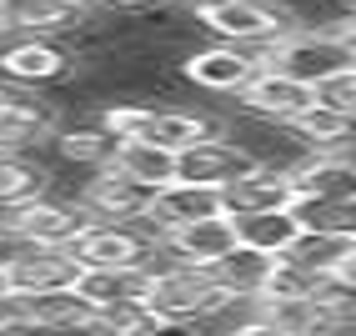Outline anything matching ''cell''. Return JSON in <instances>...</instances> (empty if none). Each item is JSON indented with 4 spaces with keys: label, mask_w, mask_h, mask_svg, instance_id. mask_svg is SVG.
I'll return each mask as SVG.
<instances>
[{
    "label": "cell",
    "mask_w": 356,
    "mask_h": 336,
    "mask_svg": "<svg viewBox=\"0 0 356 336\" xmlns=\"http://www.w3.org/2000/svg\"><path fill=\"white\" fill-rule=\"evenodd\" d=\"M301 231H321V236H337V241L356 246V196L341 201H291Z\"/></svg>",
    "instance_id": "obj_24"
},
{
    "label": "cell",
    "mask_w": 356,
    "mask_h": 336,
    "mask_svg": "<svg viewBox=\"0 0 356 336\" xmlns=\"http://www.w3.org/2000/svg\"><path fill=\"white\" fill-rule=\"evenodd\" d=\"M181 6H201V0H181Z\"/></svg>",
    "instance_id": "obj_34"
},
{
    "label": "cell",
    "mask_w": 356,
    "mask_h": 336,
    "mask_svg": "<svg viewBox=\"0 0 356 336\" xmlns=\"http://www.w3.org/2000/svg\"><path fill=\"white\" fill-rule=\"evenodd\" d=\"M45 181H51V171H45L35 156H0V211L40 196Z\"/></svg>",
    "instance_id": "obj_25"
},
{
    "label": "cell",
    "mask_w": 356,
    "mask_h": 336,
    "mask_svg": "<svg viewBox=\"0 0 356 336\" xmlns=\"http://www.w3.org/2000/svg\"><path fill=\"white\" fill-rule=\"evenodd\" d=\"M26 317H31V331L40 336H81L96 326V311H90L76 291H45V296H26Z\"/></svg>",
    "instance_id": "obj_19"
},
{
    "label": "cell",
    "mask_w": 356,
    "mask_h": 336,
    "mask_svg": "<svg viewBox=\"0 0 356 336\" xmlns=\"http://www.w3.org/2000/svg\"><path fill=\"white\" fill-rule=\"evenodd\" d=\"M31 317H26V296L15 291H0V336H26Z\"/></svg>",
    "instance_id": "obj_28"
},
{
    "label": "cell",
    "mask_w": 356,
    "mask_h": 336,
    "mask_svg": "<svg viewBox=\"0 0 356 336\" xmlns=\"http://www.w3.org/2000/svg\"><path fill=\"white\" fill-rule=\"evenodd\" d=\"M236 241L261 251V256H286L301 241V221L296 211H256V216H236Z\"/></svg>",
    "instance_id": "obj_20"
},
{
    "label": "cell",
    "mask_w": 356,
    "mask_h": 336,
    "mask_svg": "<svg viewBox=\"0 0 356 336\" xmlns=\"http://www.w3.org/2000/svg\"><path fill=\"white\" fill-rule=\"evenodd\" d=\"M81 261L70 256V246H35L26 261H15L6 271V286L15 296H45V291H65L76 286Z\"/></svg>",
    "instance_id": "obj_14"
},
{
    "label": "cell",
    "mask_w": 356,
    "mask_h": 336,
    "mask_svg": "<svg viewBox=\"0 0 356 336\" xmlns=\"http://www.w3.org/2000/svg\"><path fill=\"white\" fill-rule=\"evenodd\" d=\"M236 246H241V241H236V221H231V216H206V221L161 231V251L171 261H181V266H196V271L221 266Z\"/></svg>",
    "instance_id": "obj_9"
},
{
    "label": "cell",
    "mask_w": 356,
    "mask_h": 336,
    "mask_svg": "<svg viewBox=\"0 0 356 336\" xmlns=\"http://www.w3.org/2000/svg\"><path fill=\"white\" fill-rule=\"evenodd\" d=\"M341 6H346V10H351V15H356V0H341Z\"/></svg>",
    "instance_id": "obj_33"
},
{
    "label": "cell",
    "mask_w": 356,
    "mask_h": 336,
    "mask_svg": "<svg viewBox=\"0 0 356 336\" xmlns=\"http://www.w3.org/2000/svg\"><path fill=\"white\" fill-rule=\"evenodd\" d=\"M76 56L60 35H6L0 40V81L26 86V90H45L70 81Z\"/></svg>",
    "instance_id": "obj_6"
},
{
    "label": "cell",
    "mask_w": 356,
    "mask_h": 336,
    "mask_svg": "<svg viewBox=\"0 0 356 336\" xmlns=\"http://www.w3.org/2000/svg\"><path fill=\"white\" fill-rule=\"evenodd\" d=\"M90 10L70 0H0V40L6 35H70Z\"/></svg>",
    "instance_id": "obj_13"
},
{
    "label": "cell",
    "mask_w": 356,
    "mask_h": 336,
    "mask_svg": "<svg viewBox=\"0 0 356 336\" xmlns=\"http://www.w3.org/2000/svg\"><path fill=\"white\" fill-rule=\"evenodd\" d=\"M312 106H316V90L312 86L281 76V70H266V65L251 76V86L241 95H236V111L256 115V121H271V126H291L296 115L312 111Z\"/></svg>",
    "instance_id": "obj_10"
},
{
    "label": "cell",
    "mask_w": 356,
    "mask_h": 336,
    "mask_svg": "<svg viewBox=\"0 0 356 336\" xmlns=\"http://www.w3.org/2000/svg\"><path fill=\"white\" fill-rule=\"evenodd\" d=\"M115 171H126L136 176L140 186H165V181H176V151H165L156 146V141H115V156H111Z\"/></svg>",
    "instance_id": "obj_23"
},
{
    "label": "cell",
    "mask_w": 356,
    "mask_h": 336,
    "mask_svg": "<svg viewBox=\"0 0 356 336\" xmlns=\"http://www.w3.org/2000/svg\"><path fill=\"white\" fill-rule=\"evenodd\" d=\"M291 186H296V201H341V196H356V151L301 156L291 166Z\"/></svg>",
    "instance_id": "obj_15"
},
{
    "label": "cell",
    "mask_w": 356,
    "mask_h": 336,
    "mask_svg": "<svg viewBox=\"0 0 356 336\" xmlns=\"http://www.w3.org/2000/svg\"><path fill=\"white\" fill-rule=\"evenodd\" d=\"M351 256V241H337V236H321V231H301V241L286 251V261L306 266L312 276H337Z\"/></svg>",
    "instance_id": "obj_26"
},
{
    "label": "cell",
    "mask_w": 356,
    "mask_h": 336,
    "mask_svg": "<svg viewBox=\"0 0 356 336\" xmlns=\"http://www.w3.org/2000/svg\"><path fill=\"white\" fill-rule=\"evenodd\" d=\"M256 70H261V56L246 51V45H226V40H196L176 61V76L186 86H196L201 95H221V101H236Z\"/></svg>",
    "instance_id": "obj_4"
},
{
    "label": "cell",
    "mask_w": 356,
    "mask_h": 336,
    "mask_svg": "<svg viewBox=\"0 0 356 336\" xmlns=\"http://www.w3.org/2000/svg\"><path fill=\"white\" fill-rule=\"evenodd\" d=\"M251 156L236 146L231 136H216V141H201V146H191V151H181L176 156V176L181 181H201V186H231L236 176H246L251 171Z\"/></svg>",
    "instance_id": "obj_16"
},
{
    "label": "cell",
    "mask_w": 356,
    "mask_h": 336,
    "mask_svg": "<svg viewBox=\"0 0 356 336\" xmlns=\"http://www.w3.org/2000/svg\"><path fill=\"white\" fill-rule=\"evenodd\" d=\"M146 336H206L201 321H165V317H151V331Z\"/></svg>",
    "instance_id": "obj_29"
},
{
    "label": "cell",
    "mask_w": 356,
    "mask_h": 336,
    "mask_svg": "<svg viewBox=\"0 0 356 336\" xmlns=\"http://www.w3.org/2000/svg\"><path fill=\"white\" fill-rule=\"evenodd\" d=\"M101 10H121V15H140V10H151V6H165V0H96Z\"/></svg>",
    "instance_id": "obj_30"
},
{
    "label": "cell",
    "mask_w": 356,
    "mask_h": 336,
    "mask_svg": "<svg viewBox=\"0 0 356 336\" xmlns=\"http://www.w3.org/2000/svg\"><path fill=\"white\" fill-rule=\"evenodd\" d=\"M140 306L151 317H165V321H211L231 306V296L221 291L211 271H196V266H181L165 251H156L146 266H140Z\"/></svg>",
    "instance_id": "obj_1"
},
{
    "label": "cell",
    "mask_w": 356,
    "mask_h": 336,
    "mask_svg": "<svg viewBox=\"0 0 356 336\" xmlns=\"http://www.w3.org/2000/svg\"><path fill=\"white\" fill-rule=\"evenodd\" d=\"M196 20V31L206 40H226V45H246L261 51L276 35H286V6L276 0H201V6H186Z\"/></svg>",
    "instance_id": "obj_3"
},
{
    "label": "cell",
    "mask_w": 356,
    "mask_h": 336,
    "mask_svg": "<svg viewBox=\"0 0 356 336\" xmlns=\"http://www.w3.org/2000/svg\"><path fill=\"white\" fill-rule=\"evenodd\" d=\"M341 276H346V281L356 286V246H351V256H346V266H341Z\"/></svg>",
    "instance_id": "obj_32"
},
{
    "label": "cell",
    "mask_w": 356,
    "mask_h": 336,
    "mask_svg": "<svg viewBox=\"0 0 356 336\" xmlns=\"http://www.w3.org/2000/svg\"><path fill=\"white\" fill-rule=\"evenodd\" d=\"M256 56L266 70H281V76H291L312 90H321L326 81H337L341 70L356 65V56L346 51V40L337 31H286L271 45H261Z\"/></svg>",
    "instance_id": "obj_2"
},
{
    "label": "cell",
    "mask_w": 356,
    "mask_h": 336,
    "mask_svg": "<svg viewBox=\"0 0 356 336\" xmlns=\"http://www.w3.org/2000/svg\"><path fill=\"white\" fill-rule=\"evenodd\" d=\"M156 206V186H140L136 176L101 166L81 181V211L90 221H121V226H146Z\"/></svg>",
    "instance_id": "obj_7"
},
{
    "label": "cell",
    "mask_w": 356,
    "mask_h": 336,
    "mask_svg": "<svg viewBox=\"0 0 356 336\" xmlns=\"http://www.w3.org/2000/svg\"><path fill=\"white\" fill-rule=\"evenodd\" d=\"M51 151L65 171H81V176H90V171H101V166H111V156H115V136L96 121V111H86V115H60V126H56V136H51Z\"/></svg>",
    "instance_id": "obj_11"
},
{
    "label": "cell",
    "mask_w": 356,
    "mask_h": 336,
    "mask_svg": "<svg viewBox=\"0 0 356 336\" xmlns=\"http://www.w3.org/2000/svg\"><path fill=\"white\" fill-rule=\"evenodd\" d=\"M316 101H321V106H331V111H341V115H351V121H356V65H351V70H341L337 81H326V86L316 90Z\"/></svg>",
    "instance_id": "obj_27"
},
{
    "label": "cell",
    "mask_w": 356,
    "mask_h": 336,
    "mask_svg": "<svg viewBox=\"0 0 356 336\" xmlns=\"http://www.w3.org/2000/svg\"><path fill=\"white\" fill-rule=\"evenodd\" d=\"M337 35H341V40H346V51H351V56H356V15H346V26H341V31H337Z\"/></svg>",
    "instance_id": "obj_31"
},
{
    "label": "cell",
    "mask_w": 356,
    "mask_h": 336,
    "mask_svg": "<svg viewBox=\"0 0 356 336\" xmlns=\"http://www.w3.org/2000/svg\"><path fill=\"white\" fill-rule=\"evenodd\" d=\"M0 216H6L31 246H70L90 226V216L81 211V201H65V196H56V191H40V196L20 201V206L0 211Z\"/></svg>",
    "instance_id": "obj_8"
},
{
    "label": "cell",
    "mask_w": 356,
    "mask_h": 336,
    "mask_svg": "<svg viewBox=\"0 0 356 336\" xmlns=\"http://www.w3.org/2000/svg\"><path fill=\"white\" fill-rule=\"evenodd\" d=\"M206 216H226L216 186H201V181H181L176 176V181H165L156 191V206H151V226L156 231L191 226V221H206Z\"/></svg>",
    "instance_id": "obj_17"
},
{
    "label": "cell",
    "mask_w": 356,
    "mask_h": 336,
    "mask_svg": "<svg viewBox=\"0 0 356 336\" xmlns=\"http://www.w3.org/2000/svg\"><path fill=\"white\" fill-rule=\"evenodd\" d=\"M161 251V231L146 226H121V221H90L76 241L70 256L81 266H101V271H140L146 261Z\"/></svg>",
    "instance_id": "obj_5"
},
{
    "label": "cell",
    "mask_w": 356,
    "mask_h": 336,
    "mask_svg": "<svg viewBox=\"0 0 356 336\" xmlns=\"http://www.w3.org/2000/svg\"><path fill=\"white\" fill-rule=\"evenodd\" d=\"M291 201H296V186H291V171H281V166H251L246 176L221 186V211L231 221L256 211H286Z\"/></svg>",
    "instance_id": "obj_12"
},
{
    "label": "cell",
    "mask_w": 356,
    "mask_h": 336,
    "mask_svg": "<svg viewBox=\"0 0 356 336\" xmlns=\"http://www.w3.org/2000/svg\"><path fill=\"white\" fill-rule=\"evenodd\" d=\"M296 141H301V151L306 156H337V151H356V121L341 111H331V106H312V111H301L296 121L286 126Z\"/></svg>",
    "instance_id": "obj_18"
},
{
    "label": "cell",
    "mask_w": 356,
    "mask_h": 336,
    "mask_svg": "<svg viewBox=\"0 0 356 336\" xmlns=\"http://www.w3.org/2000/svg\"><path fill=\"white\" fill-rule=\"evenodd\" d=\"M271 266H276V256H261V251H251V246H236L221 266H211V281H216L231 301H261Z\"/></svg>",
    "instance_id": "obj_21"
},
{
    "label": "cell",
    "mask_w": 356,
    "mask_h": 336,
    "mask_svg": "<svg viewBox=\"0 0 356 336\" xmlns=\"http://www.w3.org/2000/svg\"><path fill=\"white\" fill-rule=\"evenodd\" d=\"M90 311H115V306H131L140 301V271H101V266H81L76 286H70Z\"/></svg>",
    "instance_id": "obj_22"
},
{
    "label": "cell",
    "mask_w": 356,
    "mask_h": 336,
    "mask_svg": "<svg viewBox=\"0 0 356 336\" xmlns=\"http://www.w3.org/2000/svg\"><path fill=\"white\" fill-rule=\"evenodd\" d=\"M276 6H291V0H276Z\"/></svg>",
    "instance_id": "obj_35"
}]
</instances>
